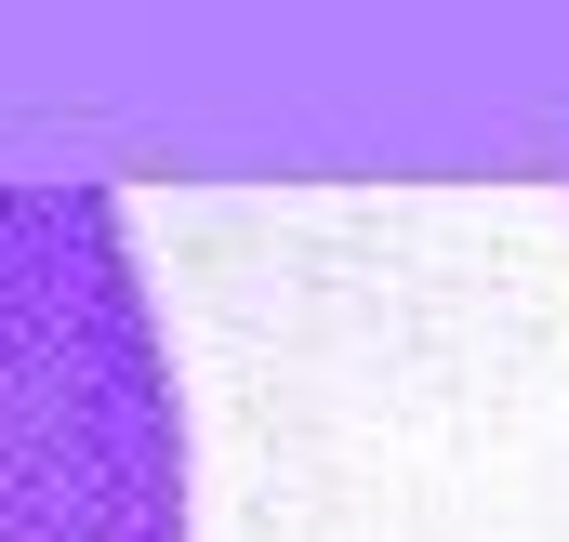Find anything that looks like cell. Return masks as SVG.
I'll use <instances>...</instances> for the list:
<instances>
[{
  "mask_svg": "<svg viewBox=\"0 0 569 542\" xmlns=\"http://www.w3.org/2000/svg\"><path fill=\"white\" fill-rule=\"evenodd\" d=\"M0 542H186V410L107 185H0Z\"/></svg>",
  "mask_w": 569,
  "mask_h": 542,
  "instance_id": "6da1fadb",
  "label": "cell"
}]
</instances>
